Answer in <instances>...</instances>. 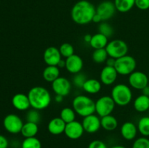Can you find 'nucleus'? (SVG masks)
Returning a JSON list of instances; mask_svg holds the SVG:
<instances>
[{
  "instance_id": "obj_1",
  "label": "nucleus",
  "mask_w": 149,
  "mask_h": 148,
  "mask_svg": "<svg viewBox=\"0 0 149 148\" xmlns=\"http://www.w3.org/2000/svg\"><path fill=\"white\" fill-rule=\"evenodd\" d=\"M95 13L96 8L90 1L81 0L73 6L71 16L73 21L77 24L87 25L93 22Z\"/></svg>"
},
{
  "instance_id": "obj_2",
  "label": "nucleus",
  "mask_w": 149,
  "mask_h": 148,
  "mask_svg": "<svg viewBox=\"0 0 149 148\" xmlns=\"http://www.w3.org/2000/svg\"><path fill=\"white\" fill-rule=\"evenodd\" d=\"M31 107L38 110H42L48 107L52 101L49 91L41 86H36L31 89L28 92Z\"/></svg>"
},
{
  "instance_id": "obj_3",
  "label": "nucleus",
  "mask_w": 149,
  "mask_h": 148,
  "mask_svg": "<svg viewBox=\"0 0 149 148\" xmlns=\"http://www.w3.org/2000/svg\"><path fill=\"white\" fill-rule=\"evenodd\" d=\"M72 108L79 116L84 118L95 112V102L86 95H78L72 101Z\"/></svg>"
},
{
  "instance_id": "obj_4",
  "label": "nucleus",
  "mask_w": 149,
  "mask_h": 148,
  "mask_svg": "<svg viewBox=\"0 0 149 148\" xmlns=\"http://www.w3.org/2000/svg\"><path fill=\"white\" fill-rule=\"evenodd\" d=\"M111 97L113 100L115 104L121 107H124L129 104L132 101V90L126 84H116L112 89Z\"/></svg>"
},
{
  "instance_id": "obj_5",
  "label": "nucleus",
  "mask_w": 149,
  "mask_h": 148,
  "mask_svg": "<svg viewBox=\"0 0 149 148\" xmlns=\"http://www.w3.org/2000/svg\"><path fill=\"white\" fill-rule=\"evenodd\" d=\"M136 66L137 62L135 58L127 55L116 59L114 68L119 75H130L135 71Z\"/></svg>"
},
{
  "instance_id": "obj_6",
  "label": "nucleus",
  "mask_w": 149,
  "mask_h": 148,
  "mask_svg": "<svg viewBox=\"0 0 149 148\" xmlns=\"http://www.w3.org/2000/svg\"><path fill=\"white\" fill-rule=\"evenodd\" d=\"M106 49L109 57L116 59L127 55L129 48L126 42L122 39H113L108 43Z\"/></svg>"
},
{
  "instance_id": "obj_7",
  "label": "nucleus",
  "mask_w": 149,
  "mask_h": 148,
  "mask_svg": "<svg viewBox=\"0 0 149 148\" xmlns=\"http://www.w3.org/2000/svg\"><path fill=\"white\" fill-rule=\"evenodd\" d=\"M114 101L111 96L100 97L95 102V112L100 118L111 114L115 108Z\"/></svg>"
},
{
  "instance_id": "obj_8",
  "label": "nucleus",
  "mask_w": 149,
  "mask_h": 148,
  "mask_svg": "<svg viewBox=\"0 0 149 148\" xmlns=\"http://www.w3.org/2000/svg\"><path fill=\"white\" fill-rule=\"evenodd\" d=\"M24 123L17 115L10 113L7 115L3 120V126L4 129L12 134L20 133Z\"/></svg>"
},
{
  "instance_id": "obj_9",
  "label": "nucleus",
  "mask_w": 149,
  "mask_h": 148,
  "mask_svg": "<svg viewBox=\"0 0 149 148\" xmlns=\"http://www.w3.org/2000/svg\"><path fill=\"white\" fill-rule=\"evenodd\" d=\"M128 82L132 88L142 90L148 85V78L145 73L135 71L129 75Z\"/></svg>"
},
{
  "instance_id": "obj_10",
  "label": "nucleus",
  "mask_w": 149,
  "mask_h": 148,
  "mask_svg": "<svg viewBox=\"0 0 149 148\" xmlns=\"http://www.w3.org/2000/svg\"><path fill=\"white\" fill-rule=\"evenodd\" d=\"M114 3L111 1H103L96 7V13L98 14L103 21H106L111 18L116 12Z\"/></svg>"
},
{
  "instance_id": "obj_11",
  "label": "nucleus",
  "mask_w": 149,
  "mask_h": 148,
  "mask_svg": "<svg viewBox=\"0 0 149 148\" xmlns=\"http://www.w3.org/2000/svg\"><path fill=\"white\" fill-rule=\"evenodd\" d=\"M52 89L57 95L65 97L71 91V84L68 78L60 76L52 83Z\"/></svg>"
},
{
  "instance_id": "obj_12",
  "label": "nucleus",
  "mask_w": 149,
  "mask_h": 148,
  "mask_svg": "<svg viewBox=\"0 0 149 148\" xmlns=\"http://www.w3.org/2000/svg\"><path fill=\"white\" fill-rule=\"evenodd\" d=\"M84 132V129L83 128L82 124L77 120L66 123L64 133L65 136L70 139L76 140L82 136Z\"/></svg>"
},
{
  "instance_id": "obj_13",
  "label": "nucleus",
  "mask_w": 149,
  "mask_h": 148,
  "mask_svg": "<svg viewBox=\"0 0 149 148\" xmlns=\"http://www.w3.org/2000/svg\"><path fill=\"white\" fill-rule=\"evenodd\" d=\"M84 131L88 133H95L100 130L101 128L100 119L96 115L92 114L86 116L81 122Z\"/></svg>"
},
{
  "instance_id": "obj_14",
  "label": "nucleus",
  "mask_w": 149,
  "mask_h": 148,
  "mask_svg": "<svg viewBox=\"0 0 149 148\" xmlns=\"http://www.w3.org/2000/svg\"><path fill=\"white\" fill-rule=\"evenodd\" d=\"M43 59L47 65L58 66L59 62L62 59V56L59 49L55 46H49L44 52Z\"/></svg>"
},
{
  "instance_id": "obj_15",
  "label": "nucleus",
  "mask_w": 149,
  "mask_h": 148,
  "mask_svg": "<svg viewBox=\"0 0 149 148\" xmlns=\"http://www.w3.org/2000/svg\"><path fill=\"white\" fill-rule=\"evenodd\" d=\"M83 65V59L76 54L65 59V69L71 73L77 74L80 73L82 70Z\"/></svg>"
},
{
  "instance_id": "obj_16",
  "label": "nucleus",
  "mask_w": 149,
  "mask_h": 148,
  "mask_svg": "<svg viewBox=\"0 0 149 148\" xmlns=\"http://www.w3.org/2000/svg\"><path fill=\"white\" fill-rule=\"evenodd\" d=\"M118 73L114 67L106 66L102 69L100 74V82L106 86L113 84L116 81L118 76Z\"/></svg>"
},
{
  "instance_id": "obj_17",
  "label": "nucleus",
  "mask_w": 149,
  "mask_h": 148,
  "mask_svg": "<svg viewBox=\"0 0 149 148\" xmlns=\"http://www.w3.org/2000/svg\"><path fill=\"white\" fill-rule=\"evenodd\" d=\"M12 104L19 111H26L31 107L29 97L23 93H17L12 98Z\"/></svg>"
},
{
  "instance_id": "obj_18",
  "label": "nucleus",
  "mask_w": 149,
  "mask_h": 148,
  "mask_svg": "<svg viewBox=\"0 0 149 148\" xmlns=\"http://www.w3.org/2000/svg\"><path fill=\"white\" fill-rule=\"evenodd\" d=\"M138 131V126L130 121L124 123L120 129L121 135L122 137L128 141L133 140L136 137Z\"/></svg>"
},
{
  "instance_id": "obj_19",
  "label": "nucleus",
  "mask_w": 149,
  "mask_h": 148,
  "mask_svg": "<svg viewBox=\"0 0 149 148\" xmlns=\"http://www.w3.org/2000/svg\"><path fill=\"white\" fill-rule=\"evenodd\" d=\"M66 123L60 117L51 119L47 125L48 131L52 135H60L64 133Z\"/></svg>"
},
{
  "instance_id": "obj_20",
  "label": "nucleus",
  "mask_w": 149,
  "mask_h": 148,
  "mask_svg": "<svg viewBox=\"0 0 149 148\" xmlns=\"http://www.w3.org/2000/svg\"><path fill=\"white\" fill-rule=\"evenodd\" d=\"M42 77L47 82L52 83L60 77V68L58 66L47 65L44 69Z\"/></svg>"
},
{
  "instance_id": "obj_21",
  "label": "nucleus",
  "mask_w": 149,
  "mask_h": 148,
  "mask_svg": "<svg viewBox=\"0 0 149 148\" xmlns=\"http://www.w3.org/2000/svg\"><path fill=\"white\" fill-rule=\"evenodd\" d=\"M101 84L100 81L95 78H88L84 83L82 89L90 94H97L101 89Z\"/></svg>"
},
{
  "instance_id": "obj_22",
  "label": "nucleus",
  "mask_w": 149,
  "mask_h": 148,
  "mask_svg": "<svg viewBox=\"0 0 149 148\" xmlns=\"http://www.w3.org/2000/svg\"><path fill=\"white\" fill-rule=\"evenodd\" d=\"M108 39L109 38L106 37L104 35L101 34V33H95L93 36L89 44L94 49H104L106 47L108 43H109Z\"/></svg>"
},
{
  "instance_id": "obj_23",
  "label": "nucleus",
  "mask_w": 149,
  "mask_h": 148,
  "mask_svg": "<svg viewBox=\"0 0 149 148\" xmlns=\"http://www.w3.org/2000/svg\"><path fill=\"white\" fill-rule=\"evenodd\" d=\"M134 108L139 113H143L149 110V97L141 94L137 97L133 102Z\"/></svg>"
},
{
  "instance_id": "obj_24",
  "label": "nucleus",
  "mask_w": 149,
  "mask_h": 148,
  "mask_svg": "<svg viewBox=\"0 0 149 148\" xmlns=\"http://www.w3.org/2000/svg\"><path fill=\"white\" fill-rule=\"evenodd\" d=\"M100 123H101V128L108 131H112L115 130L118 126L117 119L112 115H108L104 117H102L100 118Z\"/></svg>"
},
{
  "instance_id": "obj_25",
  "label": "nucleus",
  "mask_w": 149,
  "mask_h": 148,
  "mask_svg": "<svg viewBox=\"0 0 149 148\" xmlns=\"http://www.w3.org/2000/svg\"><path fill=\"white\" fill-rule=\"evenodd\" d=\"M38 131H39V126L37 123L27 121L23 124L20 133L25 138H29L36 136Z\"/></svg>"
},
{
  "instance_id": "obj_26",
  "label": "nucleus",
  "mask_w": 149,
  "mask_h": 148,
  "mask_svg": "<svg viewBox=\"0 0 149 148\" xmlns=\"http://www.w3.org/2000/svg\"><path fill=\"white\" fill-rule=\"evenodd\" d=\"M135 0H114L116 10L119 12H127L135 6Z\"/></svg>"
},
{
  "instance_id": "obj_27",
  "label": "nucleus",
  "mask_w": 149,
  "mask_h": 148,
  "mask_svg": "<svg viewBox=\"0 0 149 148\" xmlns=\"http://www.w3.org/2000/svg\"><path fill=\"white\" fill-rule=\"evenodd\" d=\"M109 55L106 51V48L104 49H94L93 54H92V59L95 63L101 64L106 61L109 58Z\"/></svg>"
},
{
  "instance_id": "obj_28",
  "label": "nucleus",
  "mask_w": 149,
  "mask_h": 148,
  "mask_svg": "<svg viewBox=\"0 0 149 148\" xmlns=\"http://www.w3.org/2000/svg\"><path fill=\"white\" fill-rule=\"evenodd\" d=\"M76 114L77 113H75L74 109L71 107H65L61 110V113H60V118L65 123H68L75 120Z\"/></svg>"
},
{
  "instance_id": "obj_29",
  "label": "nucleus",
  "mask_w": 149,
  "mask_h": 148,
  "mask_svg": "<svg viewBox=\"0 0 149 148\" xmlns=\"http://www.w3.org/2000/svg\"><path fill=\"white\" fill-rule=\"evenodd\" d=\"M138 130L143 136H149V116H144L139 120Z\"/></svg>"
},
{
  "instance_id": "obj_30",
  "label": "nucleus",
  "mask_w": 149,
  "mask_h": 148,
  "mask_svg": "<svg viewBox=\"0 0 149 148\" xmlns=\"http://www.w3.org/2000/svg\"><path fill=\"white\" fill-rule=\"evenodd\" d=\"M21 148H42V143L36 136L25 138L22 142Z\"/></svg>"
},
{
  "instance_id": "obj_31",
  "label": "nucleus",
  "mask_w": 149,
  "mask_h": 148,
  "mask_svg": "<svg viewBox=\"0 0 149 148\" xmlns=\"http://www.w3.org/2000/svg\"><path fill=\"white\" fill-rule=\"evenodd\" d=\"M60 52L62 57L68 58L71 55H74V48L72 44L69 43H63L61 45L59 48Z\"/></svg>"
},
{
  "instance_id": "obj_32",
  "label": "nucleus",
  "mask_w": 149,
  "mask_h": 148,
  "mask_svg": "<svg viewBox=\"0 0 149 148\" xmlns=\"http://www.w3.org/2000/svg\"><path fill=\"white\" fill-rule=\"evenodd\" d=\"M98 33L104 35L106 37H111L113 33V29L112 26L109 23L103 21L99 23L98 26Z\"/></svg>"
},
{
  "instance_id": "obj_33",
  "label": "nucleus",
  "mask_w": 149,
  "mask_h": 148,
  "mask_svg": "<svg viewBox=\"0 0 149 148\" xmlns=\"http://www.w3.org/2000/svg\"><path fill=\"white\" fill-rule=\"evenodd\" d=\"M39 110L36 109H31L29 110L26 114V120L28 122H32V123H39L41 120V115L39 113Z\"/></svg>"
},
{
  "instance_id": "obj_34",
  "label": "nucleus",
  "mask_w": 149,
  "mask_h": 148,
  "mask_svg": "<svg viewBox=\"0 0 149 148\" xmlns=\"http://www.w3.org/2000/svg\"><path fill=\"white\" fill-rule=\"evenodd\" d=\"M87 80V78L84 74L79 73L74 74V76L73 78V83L77 87L82 89L83 86Z\"/></svg>"
},
{
  "instance_id": "obj_35",
  "label": "nucleus",
  "mask_w": 149,
  "mask_h": 148,
  "mask_svg": "<svg viewBox=\"0 0 149 148\" xmlns=\"http://www.w3.org/2000/svg\"><path fill=\"white\" fill-rule=\"evenodd\" d=\"M132 148H149V139L146 136L138 138L133 142Z\"/></svg>"
},
{
  "instance_id": "obj_36",
  "label": "nucleus",
  "mask_w": 149,
  "mask_h": 148,
  "mask_svg": "<svg viewBox=\"0 0 149 148\" xmlns=\"http://www.w3.org/2000/svg\"><path fill=\"white\" fill-rule=\"evenodd\" d=\"M135 6L141 10H148L149 9V0H135Z\"/></svg>"
},
{
  "instance_id": "obj_37",
  "label": "nucleus",
  "mask_w": 149,
  "mask_h": 148,
  "mask_svg": "<svg viewBox=\"0 0 149 148\" xmlns=\"http://www.w3.org/2000/svg\"><path fill=\"white\" fill-rule=\"evenodd\" d=\"M88 148H108L107 145L104 142L101 140H93L89 144Z\"/></svg>"
},
{
  "instance_id": "obj_38",
  "label": "nucleus",
  "mask_w": 149,
  "mask_h": 148,
  "mask_svg": "<svg viewBox=\"0 0 149 148\" xmlns=\"http://www.w3.org/2000/svg\"><path fill=\"white\" fill-rule=\"evenodd\" d=\"M9 142L7 138L0 134V148H8Z\"/></svg>"
},
{
  "instance_id": "obj_39",
  "label": "nucleus",
  "mask_w": 149,
  "mask_h": 148,
  "mask_svg": "<svg viewBox=\"0 0 149 148\" xmlns=\"http://www.w3.org/2000/svg\"><path fill=\"white\" fill-rule=\"evenodd\" d=\"M106 63L107 66H110V67H114L115 63H116V59L113 57H109L106 61Z\"/></svg>"
},
{
  "instance_id": "obj_40",
  "label": "nucleus",
  "mask_w": 149,
  "mask_h": 148,
  "mask_svg": "<svg viewBox=\"0 0 149 148\" xmlns=\"http://www.w3.org/2000/svg\"><path fill=\"white\" fill-rule=\"evenodd\" d=\"M93 22L95 23H100L101 22H103V20H102V18L98 14L95 13L93 18Z\"/></svg>"
},
{
  "instance_id": "obj_41",
  "label": "nucleus",
  "mask_w": 149,
  "mask_h": 148,
  "mask_svg": "<svg viewBox=\"0 0 149 148\" xmlns=\"http://www.w3.org/2000/svg\"><path fill=\"white\" fill-rule=\"evenodd\" d=\"M63 98L64 97H63V96L57 95V94H55V101L58 103H61L63 101Z\"/></svg>"
},
{
  "instance_id": "obj_42",
  "label": "nucleus",
  "mask_w": 149,
  "mask_h": 148,
  "mask_svg": "<svg viewBox=\"0 0 149 148\" xmlns=\"http://www.w3.org/2000/svg\"><path fill=\"white\" fill-rule=\"evenodd\" d=\"M92 37H93V36H92L91 34H86V35H84V41L86 42V43L90 44V41H91V39H92Z\"/></svg>"
},
{
  "instance_id": "obj_43",
  "label": "nucleus",
  "mask_w": 149,
  "mask_h": 148,
  "mask_svg": "<svg viewBox=\"0 0 149 148\" xmlns=\"http://www.w3.org/2000/svg\"><path fill=\"white\" fill-rule=\"evenodd\" d=\"M142 94L147 96V97H149V86L148 85L147 86H146L144 89H143Z\"/></svg>"
},
{
  "instance_id": "obj_44",
  "label": "nucleus",
  "mask_w": 149,
  "mask_h": 148,
  "mask_svg": "<svg viewBox=\"0 0 149 148\" xmlns=\"http://www.w3.org/2000/svg\"><path fill=\"white\" fill-rule=\"evenodd\" d=\"M58 67L59 68H64V67L65 68V60H63V59H61V60L59 62V63H58Z\"/></svg>"
},
{
  "instance_id": "obj_45",
  "label": "nucleus",
  "mask_w": 149,
  "mask_h": 148,
  "mask_svg": "<svg viewBox=\"0 0 149 148\" xmlns=\"http://www.w3.org/2000/svg\"><path fill=\"white\" fill-rule=\"evenodd\" d=\"M110 148H126L125 146H122V145H114V146H112Z\"/></svg>"
}]
</instances>
